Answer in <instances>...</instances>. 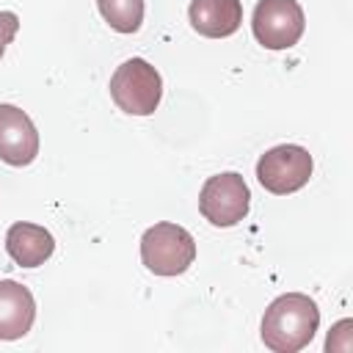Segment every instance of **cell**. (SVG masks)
Masks as SVG:
<instances>
[{"instance_id": "1", "label": "cell", "mask_w": 353, "mask_h": 353, "mask_svg": "<svg viewBox=\"0 0 353 353\" xmlns=\"http://www.w3.org/2000/svg\"><path fill=\"white\" fill-rule=\"evenodd\" d=\"M320 328V309L303 292H284L273 298L262 314V342L273 353L303 350Z\"/></svg>"}, {"instance_id": "2", "label": "cell", "mask_w": 353, "mask_h": 353, "mask_svg": "<svg viewBox=\"0 0 353 353\" xmlns=\"http://www.w3.org/2000/svg\"><path fill=\"white\" fill-rule=\"evenodd\" d=\"M110 99L130 116H152L163 99V77L146 58H127L110 77Z\"/></svg>"}, {"instance_id": "3", "label": "cell", "mask_w": 353, "mask_h": 353, "mask_svg": "<svg viewBox=\"0 0 353 353\" xmlns=\"http://www.w3.org/2000/svg\"><path fill=\"white\" fill-rule=\"evenodd\" d=\"M196 259L193 234L171 221H160L149 226L141 237V262L154 276H179Z\"/></svg>"}, {"instance_id": "4", "label": "cell", "mask_w": 353, "mask_h": 353, "mask_svg": "<svg viewBox=\"0 0 353 353\" xmlns=\"http://www.w3.org/2000/svg\"><path fill=\"white\" fill-rule=\"evenodd\" d=\"M251 210V190L237 171L210 176L199 193V212L218 229L237 226Z\"/></svg>"}, {"instance_id": "5", "label": "cell", "mask_w": 353, "mask_h": 353, "mask_svg": "<svg viewBox=\"0 0 353 353\" xmlns=\"http://www.w3.org/2000/svg\"><path fill=\"white\" fill-rule=\"evenodd\" d=\"M312 154L298 143H279L256 160V179L273 196L301 190L312 176Z\"/></svg>"}, {"instance_id": "6", "label": "cell", "mask_w": 353, "mask_h": 353, "mask_svg": "<svg viewBox=\"0 0 353 353\" xmlns=\"http://www.w3.org/2000/svg\"><path fill=\"white\" fill-rule=\"evenodd\" d=\"M254 39L265 50H290L306 30V17L298 0H259L251 17Z\"/></svg>"}, {"instance_id": "7", "label": "cell", "mask_w": 353, "mask_h": 353, "mask_svg": "<svg viewBox=\"0 0 353 353\" xmlns=\"http://www.w3.org/2000/svg\"><path fill=\"white\" fill-rule=\"evenodd\" d=\"M39 157V130L30 116L8 102H0V160L22 168Z\"/></svg>"}, {"instance_id": "8", "label": "cell", "mask_w": 353, "mask_h": 353, "mask_svg": "<svg viewBox=\"0 0 353 353\" xmlns=\"http://www.w3.org/2000/svg\"><path fill=\"white\" fill-rule=\"evenodd\" d=\"M36 320V298L33 292L14 281L0 279V339H22Z\"/></svg>"}, {"instance_id": "9", "label": "cell", "mask_w": 353, "mask_h": 353, "mask_svg": "<svg viewBox=\"0 0 353 353\" xmlns=\"http://www.w3.org/2000/svg\"><path fill=\"white\" fill-rule=\"evenodd\" d=\"M188 19L199 36L226 39L237 33L243 22V3L240 0H190Z\"/></svg>"}, {"instance_id": "10", "label": "cell", "mask_w": 353, "mask_h": 353, "mask_svg": "<svg viewBox=\"0 0 353 353\" xmlns=\"http://www.w3.org/2000/svg\"><path fill=\"white\" fill-rule=\"evenodd\" d=\"M6 251L19 268H39L44 265L55 251V237L50 229L28 221H17L6 232Z\"/></svg>"}, {"instance_id": "11", "label": "cell", "mask_w": 353, "mask_h": 353, "mask_svg": "<svg viewBox=\"0 0 353 353\" xmlns=\"http://www.w3.org/2000/svg\"><path fill=\"white\" fill-rule=\"evenodd\" d=\"M97 6L116 33H135L143 22V0H97Z\"/></svg>"}, {"instance_id": "12", "label": "cell", "mask_w": 353, "mask_h": 353, "mask_svg": "<svg viewBox=\"0 0 353 353\" xmlns=\"http://www.w3.org/2000/svg\"><path fill=\"white\" fill-rule=\"evenodd\" d=\"M17 30H19V17L14 11H0V58H3L6 47L14 41Z\"/></svg>"}, {"instance_id": "13", "label": "cell", "mask_w": 353, "mask_h": 353, "mask_svg": "<svg viewBox=\"0 0 353 353\" xmlns=\"http://www.w3.org/2000/svg\"><path fill=\"white\" fill-rule=\"evenodd\" d=\"M350 328H353V320H339V323H336V334H345V331H350ZM325 350H350V342L336 345V339H328V342H325Z\"/></svg>"}]
</instances>
